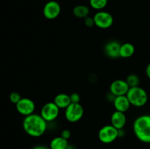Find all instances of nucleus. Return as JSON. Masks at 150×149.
Listing matches in <instances>:
<instances>
[{"label":"nucleus","instance_id":"1","mask_svg":"<svg viewBox=\"0 0 150 149\" xmlns=\"http://www.w3.org/2000/svg\"><path fill=\"white\" fill-rule=\"evenodd\" d=\"M47 123L39 114H31L25 116L23 121V129L28 135L33 137H41L47 129Z\"/></svg>","mask_w":150,"mask_h":149},{"label":"nucleus","instance_id":"2","mask_svg":"<svg viewBox=\"0 0 150 149\" xmlns=\"http://www.w3.org/2000/svg\"><path fill=\"white\" fill-rule=\"evenodd\" d=\"M133 131L138 140L144 143H150V115H142L133 123Z\"/></svg>","mask_w":150,"mask_h":149},{"label":"nucleus","instance_id":"25","mask_svg":"<svg viewBox=\"0 0 150 149\" xmlns=\"http://www.w3.org/2000/svg\"><path fill=\"white\" fill-rule=\"evenodd\" d=\"M146 76H147L148 78L150 80V63H149V64H148V65L146 66Z\"/></svg>","mask_w":150,"mask_h":149},{"label":"nucleus","instance_id":"16","mask_svg":"<svg viewBox=\"0 0 150 149\" xmlns=\"http://www.w3.org/2000/svg\"><path fill=\"white\" fill-rule=\"evenodd\" d=\"M68 145V140L59 136L51 140L49 147L51 149H66Z\"/></svg>","mask_w":150,"mask_h":149},{"label":"nucleus","instance_id":"8","mask_svg":"<svg viewBox=\"0 0 150 149\" xmlns=\"http://www.w3.org/2000/svg\"><path fill=\"white\" fill-rule=\"evenodd\" d=\"M61 10L59 3L57 1L51 0L45 4L42 9V14L45 18L48 20H54L59 17L61 13Z\"/></svg>","mask_w":150,"mask_h":149},{"label":"nucleus","instance_id":"21","mask_svg":"<svg viewBox=\"0 0 150 149\" xmlns=\"http://www.w3.org/2000/svg\"><path fill=\"white\" fill-rule=\"evenodd\" d=\"M84 24L85 26H87L89 28H92L93 26H95V20H94L93 17H91V16H87L86 18H85L84 19Z\"/></svg>","mask_w":150,"mask_h":149},{"label":"nucleus","instance_id":"3","mask_svg":"<svg viewBox=\"0 0 150 149\" xmlns=\"http://www.w3.org/2000/svg\"><path fill=\"white\" fill-rule=\"evenodd\" d=\"M126 96L130 105L136 108H142L146 105L149 99L147 92L140 86L130 88Z\"/></svg>","mask_w":150,"mask_h":149},{"label":"nucleus","instance_id":"13","mask_svg":"<svg viewBox=\"0 0 150 149\" xmlns=\"http://www.w3.org/2000/svg\"><path fill=\"white\" fill-rule=\"evenodd\" d=\"M113 105L116 110L125 112V113L129 110L131 106L126 95L116 96L113 102Z\"/></svg>","mask_w":150,"mask_h":149},{"label":"nucleus","instance_id":"10","mask_svg":"<svg viewBox=\"0 0 150 149\" xmlns=\"http://www.w3.org/2000/svg\"><path fill=\"white\" fill-rule=\"evenodd\" d=\"M129 89L130 86H128L126 80L121 79L114 80L110 85V92L116 96L126 95Z\"/></svg>","mask_w":150,"mask_h":149},{"label":"nucleus","instance_id":"20","mask_svg":"<svg viewBox=\"0 0 150 149\" xmlns=\"http://www.w3.org/2000/svg\"><path fill=\"white\" fill-rule=\"evenodd\" d=\"M9 98H10V100L12 103L16 105L21 99L22 97L21 96L20 93H18V92H12L10 94V97Z\"/></svg>","mask_w":150,"mask_h":149},{"label":"nucleus","instance_id":"22","mask_svg":"<svg viewBox=\"0 0 150 149\" xmlns=\"http://www.w3.org/2000/svg\"><path fill=\"white\" fill-rule=\"evenodd\" d=\"M70 100H71V103H80L81 96L78 93H76V92L72 93L70 95Z\"/></svg>","mask_w":150,"mask_h":149},{"label":"nucleus","instance_id":"6","mask_svg":"<svg viewBox=\"0 0 150 149\" xmlns=\"http://www.w3.org/2000/svg\"><path fill=\"white\" fill-rule=\"evenodd\" d=\"M95 26L102 29L111 28L114 23V18L108 12L104 10L98 11L93 16Z\"/></svg>","mask_w":150,"mask_h":149},{"label":"nucleus","instance_id":"5","mask_svg":"<svg viewBox=\"0 0 150 149\" xmlns=\"http://www.w3.org/2000/svg\"><path fill=\"white\" fill-rule=\"evenodd\" d=\"M83 113L84 110L80 103H71L64 110L66 120L70 123H76L80 121Z\"/></svg>","mask_w":150,"mask_h":149},{"label":"nucleus","instance_id":"18","mask_svg":"<svg viewBox=\"0 0 150 149\" xmlns=\"http://www.w3.org/2000/svg\"><path fill=\"white\" fill-rule=\"evenodd\" d=\"M108 0H89V5L95 10H103L107 6Z\"/></svg>","mask_w":150,"mask_h":149},{"label":"nucleus","instance_id":"17","mask_svg":"<svg viewBox=\"0 0 150 149\" xmlns=\"http://www.w3.org/2000/svg\"><path fill=\"white\" fill-rule=\"evenodd\" d=\"M73 13L74 16L79 18L84 19L87 16L89 15L90 13V10L89 7L84 4H79V5L76 6L73 10Z\"/></svg>","mask_w":150,"mask_h":149},{"label":"nucleus","instance_id":"7","mask_svg":"<svg viewBox=\"0 0 150 149\" xmlns=\"http://www.w3.org/2000/svg\"><path fill=\"white\" fill-rule=\"evenodd\" d=\"M60 109L54 102H47L41 109L40 115L46 122H51L58 118Z\"/></svg>","mask_w":150,"mask_h":149},{"label":"nucleus","instance_id":"14","mask_svg":"<svg viewBox=\"0 0 150 149\" xmlns=\"http://www.w3.org/2000/svg\"><path fill=\"white\" fill-rule=\"evenodd\" d=\"M54 102L59 109L65 110L71 104L70 95L64 93H58L54 98Z\"/></svg>","mask_w":150,"mask_h":149},{"label":"nucleus","instance_id":"19","mask_svg":"<svg viewBox=\"0 0 150 149\" xmlns=\"http://www.w3.org/2000/svg\"><path fill=\"white\" fill-rule=\"evenodd\" d=\"M126 82L130 86V88L132 87H136V86H139L140 84V78L139 76L136 74H130L126 77Z\"/></svg>","mask_w":150,"mask_h":149},{"label":"nucleus","instance_id":"12","mask_svg":"<svg viewBox=\"0 0 150 149\" xmlns=\"http://www.w3.org/2000/svg\"><path fill=\"white\" fill-rule=\"evenodd\" d=\"M127 121V118L125 112L115 110L111 117V124L117 129H124Z\"/></svg>","mask_w":150,"mask_h":149},{"label":"nucleus","instance_id":"24","mask_svg":"<svg viewBox=\"0 0 150 149\" xmlns=\"http://www.w3.org/2000/svg\"><path fill=\"white\" fill-rule=\"evenodd\" d=\"M32 149H51V148H50V147H47V146L43 145H39L35 146Z\"/></svg>","mask_w":150,"mask_h":149},{"label":"nucleus","instance_id":"11","mask_svg":"<svg viewBox=\"0 0 150 149\" xmlns=\"http://www.w3.org/2000/svg\"><path fill=\"white\" fill-rule=\"evenodd\" d=\"M121 44L115 40L109 41L104 47V52L105 55L111 58H117L120 56Z\"/></svg>","mask_w":150,"mask_h":149},{"label":"nucleus","instance_id":"15","mask_svg":"<svg viewBox=\"0 0 150 149\" xmlns=\"http://www.w3.org/2000/svg\"><path fill=\"white\" fill-rule=\"evenodd\" d=\"M135 53L134 45L130 42H125L121 45L120 52V56L122 58H127L133 56Z\"/></svg>","mask_w":150,"mask_h":149},{"label":"nucleus","instance_id":"9","mask_svg":"<svg viewBox=\"0 0 150 149\" xmlns=\"http://www.w3.org/2000/svg\"><path fill=\"white\" fill-rule=\"evenodd\" d=\"M16 108L18 113L23 116L33 114L35 110V103L32 99L29 98H21L20 101L16 105Z\"/></svg>","mask_w":150,"mask_h":149},{"label":"nucleus","instance_id":"26","mask_svg":"<svg viewBox=\"0 0 150 149\" xmlns=\"http://www.w3.org/2000/svg\"><path fill=\"white\" fill-rule=\"evenodd\" d=\"M66 149H76V148H75L73 145H68Z\"/></svg>","mask_w":150,"mask_h":149},{"label":"nucleus","instance_id":"23","mask_svg":"<svg viewBox=\"0 0 150 149\" xmlns=\"http://www.w3.org/2000/svg\"><path fill=\"white\" fill-rule=\"evenodd\" d=\"M61 137H62L63 138L66 139V140H68L70 139V136H71V132L69 129H64L61 132Z\"/></svg>","mask_w":150,"mask_h":149},{"label":"nucleus","instance_id":"4","mask_svg":"<svg viewBox=\"0 0 150 149\" xmlns=\"http://www.w3.org/2000/svg\"><path fill=\"white\" fill-rule=\"evenodd\" d=\"M119 137V130L113 127L111 124H108L101 127L98 132V138L100 141L105 144H109L115 141Z\"/></svg>","mask_w":150,"mask_h":149}]
</instances>
